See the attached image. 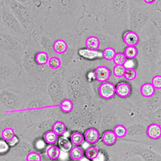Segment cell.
I'll list each match as a JSON object with an SVG mask.
<instances>
[{
  "label": "cell",
  "instance_id": "obj_20",
  "mask_svg": "<svg viewBox=\"0 0 161 161\" xmlns=\"http://www.w3.org/2000/svg\"><path fill=\"white\" fill-rule=\"evenodd\" d=\"M116 53V49L113 47H106L103 51V58L108 61H113Z\"/></svg>",
  "mask_w": 161,
  "mask_h": 161
},
{
  "label": "cell",
  "instance_id": "obj_11",
  "mask_svg": "<svg viewBox=\"0 0 161 161\" xmlns=\"http://www.w3.org/2000/svg\"><path fill=\"white\" fill-rule=\"evenodd\" d=\"M69 152V157L73 160H81L85 154L82 147H80V146H75V145H73V147H72L71 150Z\"/></svg>",
  "mask_w": 161,
  "mask_h": 161
},
{
  "label": "cell",
  "instance_id": "obj_19",
  "mask_svg": "<svg viewBox=\"0 0 161 161\" xmlns=\"http://www.w3.org/2000/svg\"><path fill=\"white\" fill-rule=\"evenodd\" d=\"M53 130L55 131L58 136H64L66 132L65 123L61 122V121H57L53 123Z\"/></svg>",
  "mask_w": 161,
  "mask_h": 161
},
{
  "label": "cell",
  "instance_id": "obj_1",
  "mask_svg": "<svg viewBox=\"0 0 161 161\" xmlns=\"http://www.w3.org/2000/svg\"><path fill=\"white\" fill-rule=\"evenodd\" d=\"M115 87L116 86L113 83L109 81L102 82L98 87L99 96L106 100L113 98L116 94Z\"/></svg>",
  "mask_w": 161,
  "mask_h": 161
},
{
  "label": "cell",
  "instance_id": "obj_7",
  "mask_svg": "<svg viewBox=\"0 0 161 161\" xmlns=\"http://www.w3.org/2000/svg\"><path fill=\"white\" fill-rule=\"evenodd\" d=\"M118 139L119 138L117 137L114 130H106L103 134L101 140L103 143V144L106 145V146H113L114 144H115Z\"/></svg>",
  "mask_w": 161,
  "mask_h": 161
},
{
  "label": "cell",
  "instance_id": "obj_30",
  "mask_svg": "<svg viewBox=\"0 0 161 161\" xmlns=\"http://www.w3.org/2000/svg\"><path fill=\"white\" fill-rule=\"evenodd\" d=\"M152 84L153 85L154 87L156 88V90H161V75L156 74L152 77Z\"/></svg>",
  "mask_w": 161,
  "mask_h": 161
},
{
  "label": "cell",
  "instance_id": "obj_32",
  "mask_svg": "<svg viewBox=\"0 0 161 161\" xmlns=\"http://www.w3.org/2000/svg\"><path fill=\"white\" fill-rule=\"evenodd\" d=\"M143 3L147 4V5H150V6H153L155 4L157 3L158 0H143Z\"/></svg>",
  "mask_w": 161,
  "mask_h": 161
},
{
  "label": "cell",
  "instance_id": "obj_3",
  "mask_svg": "<svg viewBox=\"0 0 161 161\" xmlns=\"http://www.w3.org/2000/svg\"><path fill=\"white\" fill-rule=\"evenodd\" d=\"M147 136L152 140H158L161 139V124L159 123H151L146 130Z\"/></svg>",
  "mask_w": 161,
  "mask_h": 161
},
{
  "label": "cell",
  "instance_id": "obj_15",
  "mask_svg": "<svg viewBox=\"0 0 161 161\" xmlns=\"http://www.w3.org/2000/svg\"><path fill=\"white\" fill-rule=\"evenodd\" d=\"M60 152H61V150H60V147L56 146H48L46 149V155L48 157V159H58L60 155Z\"/></svg>",
  "mask_w": 161,
  "mask_h": 161
},
{
  "label": "cell",
  "instance_id": "obj_14",
  "mask_svg": "<svg viewBox=\"0 0 161 161\" xmlns=\"http://www.w3.org/2000/svg\"><path fill=\"white\" fill-rule=\"evenodd\" d=\"M48 53L45 51H40L36 54L35 60L36 63L39 65H46L48 64Z\"/></svg>",
  "mask_w": 161,
  "mask_h": 161
},
{
  "label": "cell",
  "instance_id": "obj_26",
  "mask_svg": "<svg viewBox=\"0 0 161 161\" xmlns=\"http://www.w3.org/2000/svg\"><path fill=\"white\" fill-rule=\"evenodd\" d=\"M123 53L126 55V58L132 60V59H135L137 57L138 50L136 48V46H126Z\"/></svg>",
  "mask_w": 161,
  "mask_h": 161
},
{
  "label": "cell",
  "instance_id": "obj_24",
  "mask_svg": "<svg viewBox=\"0 0 161 161\" xmlns=\"http://www.w3.org/2000/svg\"><path fill=\"white\" fill-rule=\"evenodd\" d=\"M114 131L116 134V136L119 139H123V138L126 137L127 135V128L126 126L123 124H119L116 125L114 127Z\"/></svg>",
  "mask_w": 161,
  "mask_h": 161
},
{
  "label": "cell",
  "instance_id": "obj_2",
  "mask_svg": "<svg viewBox=\"0 0 161 161\" xmlns=\"http://www.w3.org/2000/svg\"><path fill=\"white\" fill-rule=\"evenodd\" d=\"M111 72L110 69L106 65H98L97 66L93 72V76L96 80L99 82H105L108 81L110 78Z\"/></svg>",
  "mask_w": 161,
  "mask_h": 161
},
{
  "label": "cell",
  "instance_id": "obj_25",
  "mask_svg": "<svg viewBox=\"0 0 161 161\" xmlns=\"http://www.w3.org/2000/svg\"><path fill=\"white\" fill-rule=\"evenodd\" d=\"M114 64L117 65H126L127 62V58L123 53H116L113 59Z\"/></svg>",
  "mask_w": 161,
  "mask_h": 161
},
{
  "label": "cell",
  "instance_id": "obj_29",
  "mask_svg": "<svg viewBox=\"0 0 161 161\" xmlns=\"http://www.w3.org/2000/svg\"><path fill=\"white\" fill-rule=\"evenodd\" d=\"M26 161H42L41 155L39 152H30L25 157Z\"/></svg>",
  "mask_w": 161,
  "mask_h": 161
},
{
  "label": "cell",
  "instance_id": "obj_31",
  "mask_svg": "<svg viewBox=\"0 0 161 161\" xmlns=\"http://www.w3.org/2000/svg\"><path fill=\"white\" fill-rule=\"evenodd\" d=\"M3 141V140L0 141V152H4L5 151L8 150V146L5 143H4Z\"/></svg>",
  "mask_w": 161,
  "mask_h": 161
},
{
  "label": "cell",
  "instance_id": "obj_10",
  "mask_svg": "<svg viewBox=\"0 0 161 161\" xmlns=\"http://www.w3.org/2000/svg\"><path fill=\"white\" fill-rule=\"evenodd\" d=\"M85 46L87 49L97 51L101 47L100 39L98 36H95L87 37L85 41Z\"/></svg>",
  "mask_w": 161,
  "mask_h": 161
},
{
  "label": "cell",
  "instance_id": "obj_16",
  "mask_svg": "<svg viewBox=\"0 0 161 161\" xmlns=\"http://www.w3.org/2000/svg\"><path fill=\"white\" fill-rule=\"evenodd\" d=\"M48 65L51 69L53 70H58L59 69L62 65V62H61V58L57 56H53V57H49L48 59Z\"/></svg>",
  "mask_w": 161,
  "mask_h": 161
},
{
  "label": "cell",
  "instance_id": "obj_8",
  "mask_svg": "<svg viewBox=\"0 0 161 161\" xmlns=\"http://www.w3.org/2000/svg\"><path fill=\"white\" fill-rule=\"evenodd\" d=\"M53 49L57 54H64L68 51V43L63 39H57L53 42Z\"/></svg>",
  "mask_w": 161,
  "mask_h": 161
},
{
  "label": "cell",
  "instance_id": "obj_17",
  "mask_svg": "<svg viewBox=\"0 0 161 161\" xmlns=\"http://www.w3.org/2000/svg\"><path fill=\"white\" fill-rule=\"evenodd\" d=\"M70 140H71L73 145H75V146H80L86 141L84 135L77 131L73 132L70 136Z\"/></svg>",
  "mask_w": 161,
  "mask_h": 161
},
{
  "label": "cell",
  "instance_id": "obj_23",
  "mask_svg": "<svg viewBox=\"0 0 161 161\" xmlns=\"http://www.w3.org/2000/svg\"><path fill=\"white\" fill-rule=\"evenodd\" d=\"M73 110V103L70 99H64L60 103V110L64 113H70Z\"/></svg>",
  "mask_w": 161,
  "mask_h": 161
},
{
  "label": "cell",
  "instance_id": "obj_18",
  "mask_svg": "<svg viewBox=\"0 0 161 161\" xmlns=\"http://www.w3.org/2000/svg\"><path fill=\"white\" fill-rule=\"evenodd\" d=\"M58 135L55 131L48 130L44 134V139L48 144H54L58 139Z\"/></svg>",
  "mask_w": 161,
  "mask_h": 161
},
{
  "label": "cell",
  "instance_id": "obj_5",
  "mask_svg": "<svg viewBox=\"0 0 161 161\" xmlns=\"http://www.w3.org/2000/svg\"><path fill=\"white\" fill-rule=\"evenodd\" d=\"M139 41V35L136 31H129L123 34V42L126 46H136Z\"/></svg>",
  "mask_w": 161,
  "mask_h": 161
},
{
  "label": "cell",
  "instance_id": "obj_6",
  "mask_svg": "<svg viewBox=\"0 0 161 161\" xmlns=\"http://www.w3.org/2000/svg\"><path fill=\"white\" fill-rule=\"evenodd\" d=\"M116 94L122 98L129 97L131 93V87L126 82H120L115 87Z\"/></svg>",
  "mask_w": 161,
  "mask_h": 161
},
{
  "label": "cell",
  "instance_id": "obj_22",
  "mask_svg": "<svg viewBox=\"0 0 161 161\" xmlns=\"http://www.w3.org/2000/svg\"><path fill=\"white\" fill-rule=\"evenodd\" d=\"M59 147L60 148V150L62 152H68L71 150L72 148V143L71 140H69V139H65L64 137H61L60 139H59Z\"/></svg>",
  "mask_w": 161,
  "mask_h": 161
},
{
  "label": "cell",
  "instance_id": "obj_13",
  "mask_svg": "<svg viewBox=\"0 0 161 161\" xmlns=\"http://www.w3.org/2000/svg\"><path fill=\"white\" fill-rule=\"evenodd\" d=\"M78 53L81 57L87 59H94L97 57H103V52L94 51V50L90 49H80L78 51Z\"/></svg>",
  "mask_w": 161,
  "mask_h": 161
},
{
  "label": "cell",
  "instance_id": "obj_4",
  "mask_svg": "<svg viewBox=\"0 0 161 161\" xmlns=\"http://www.w3.org/2000/svg\"><path fill=\"white\" fill-rule=\"evenodd\" d=\"M85 140L86 143L93 144L98 142L100 139V133L96 128H89L84 133Z\"/></svg>",
  "mask_w": 161,
  "mask_h": 161
},
{
  "label": "cell",
  "instance_id": "obj_28",
  "mask_svg": "<svg viewBox=\"0 0 161 161\" xmlns=\"http://www.w3.org/2000/svg\"><path fill=\"white\" fill-rule=\"evenodd\" d=\"M125 70H126V66L125 65H117V64H114L113 75L116 78L124 77Z\"/></svg>",
  "mask_w": 161,
  "mask_h": 161
},
{
  "label": "cell",
  "instance_id": "obj_21",
  "mask_svg": "<svg viewBox=\"0 0 161 161\" xmlns=\"http://www.w3.org/2000/svg\"><path fill=\"white\" fill-rule=\"evenodd\" d=\"M99 154V148L97 147H89L86 148V150L85 151V155H86V158L89 159H91L93 160L97 157Z\"/></svg>",
  "mask_w": 161,
  "mask_h": 161
},
{
  "label": "cell",
  "instance_id": "obj_12",
  "mask_svg": "<svg viewBox=\"0 0 161 161\" xmlns=\"http://www.w3.org/2000/svg\"><path fill=\"white\" fill-rule=\"evenodd\" d=\"M1 137L4 141L10 143L15 138V129L13 127H11V126L5 127L1 131Z\"/></svg>",
  "mask_w": 161,
  "mask_h": 161
},
{
  "label": "cell",
  "instance_id": "obj_27",
  "mask_svg": "<svg viewBox=\"0 0 161 161\" xmlns=\"http://www.w3.org/2000/svg\"><path fill=\"white\" fill-rule=\"evenodd\" d=\"M124 77L126 80H129V81H133V80H136L137 78V71L136 69L133 68H126L124 73Z\"/></svg>",
  "mask_w": 161,
  "mask_h": 161
},
{
  "label": "cell",
  "instance_id": "obj_33",
  "mask_svg": "<svg viewBox=\"0 0 161 161\" xmlns=\"http://www.w3.org/2000/svg\"><path fill=\"white\" fill-rule=\"evenodd\" d=\"M106 1H109V2H114V1H115V0H106Z\"/></svg>",
  "mask_w": 161,
  "mask_h": 161
},
{
  "label": "cell",
  "instance_id": "obj_9",
  "mask_svg": "<svg viewBox=\"0 0 161 161\" xmlns=\"http://www.w3.org/2000/svg\"><path fill=\"white\" fill-rule=\"evenodd\" d=\"M156 90L152 82H145L140 86V94L147 98L153 97L156 93Z\"/></svg>",
  "mask_w": 161,
  "mask_h": 161
}]
</instances>
